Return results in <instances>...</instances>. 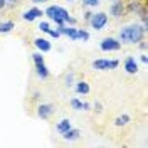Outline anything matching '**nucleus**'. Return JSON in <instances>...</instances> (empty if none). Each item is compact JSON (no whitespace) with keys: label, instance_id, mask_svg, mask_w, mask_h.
<instances>
[{"label":"nucleus","instance_id":"f257e3e1","mask_svg":"<svg viewBox=\"0 0 148 148\" xmlns=\"http://www.w3.org/2000/svg\"><path fill=\"white\" fill-rule=\"evenodd\" d=\"M147 32V27H141V25H128L120 32V39L121 42H128V44H136L140 42L143 36Z\"/></svg>","mask_w":148,"mask_h":148},{"label":"nucleus","instance_id":"f03ea898","mask_svg":"<svg viewBox=\"0 0 148 148\" xmlns=\"http://www.w3.org/2000/svg\"><path fill=\"white\" fill-rule=\"evenodd\" d=\"M46 15L51 20H54L57 25H62L64 22H69V24H74V18L69 15V12L59 5H51L46 9Z\"/></svg>","mask_w":148,"mask_h":148},{"label":"nucleus","instance_id":"7ed1b4c3","mask_svg":"<svg viewBox=\"0 0 148 148\" xmlns=\"http://www.w3.org/2000/svg\"><path fill=\"white\" fill-rule=\"evenodd\" d=\"M120 66V61H116V59H96L94 62H92V69H96V71H110V69H116Z\"/></svg>","mask_w":148,"mask_h":148},{"label":"nucleus","instance_id":"20e7f679","mask_svg":"<svg viewBox=\"0 0 148 148\" xmlns=\"http://www.w3.org/2000/svg\"><path fill=\"white\" fill-rule=\"evenodd\" d=\"M89 24H91L92 29H96V30H101L106 24H108V15L104 14V12H98V14H91V17H89Z\"/></svg>","mask_w":148,"mask_h":148},{"label":"nucleus","instance_id":"39448f33","mask_svg":"<svg viewBox=\"0 0 148 148\" xmlns=\"http://www.w3.org/2000/svg\"><path fill=\"white\" fill-rule=\"evenodd\" d=\"M99 47H101L103 51H120L121 49V42L118 40V39H113V37H106V39H103L101 44H99Z\"/></svg>","mask_w":148,"mask_h":148},{"label":"nucleus","instance_id":"423d86ee","mask_svg":"<svg viewBox=\"0 0 148 148\" xmlns=\"http://www.w3.org/2000/svg\"><path fill=\"white\" fill-rule=\"evenodd\" d=\"M52 113H54V106H52V104H40V106L37 108V116L42 118V120L51 118Z\"/></svg>","mask_w":148,"mask_h":148},{"label":"nucleus","instance_id":"0eeeda50","mask_svg":"<svg viewBox=\"0 0 148 148\" xmlns=\"http://www.w3.org/2000/svg\"><path fill=\"white\" fill-rule=\"evenodd\" d=\"M123 12H125V3H123V0H114L110 7V14L113 17H121Z\"/></svg>","mask_w":148,"mask_h":148},{"label":"nucleus","instance_id":"6e6552de","mask_svg":"<svg viewBox=\"0 0 148 148\" xmlns=\"http://www.w3.org/2000/svg\"><path fill=\"white\" fill-rule=\"evenodd\" d=\"M34 46H36L39 51H42V52H49V51H51V42H49L47 39H42V37H37L36 40H34Z\"/></svg>","mask_w":148,"mask_h":148},{"label":"nucleus","instance_id":"1a4fd4ad","mask_svg":"<svg viewBox=\"0 0 148 148\" xmlns=\"http://www.w3.org/2000/svg\"><path fill=\"white\" fill-rule=\"evenodd\" d=\"M24 20H29V22H32V20H36V18H39V17H42V10H39V9H29L24 15Z\"/></svg>","mask_w":148,"mask_h":148},{"label":"nucleus","instance_id":"9d476101","mask_svg":"<svg viewBox=\"0 0 148 148\" xmlns=\"http://www.w3.org/2000/svg\"><path fill=\"white\" fill-rule=\"evenodd\" d=\"M125 69H126V73L128 74H135L138 71V64H136V59L135 57H126V61H125Z\"/></svg>","mask_w":148,"mask_h":148},{"label":"nucleus","instance_id":"9b49d317","mask_svg":"<svg viewBox=\"0 0 148 148\" xmlns=\"http://www.w3.org/2000/svg\"><path fill=\"white\" fill-rule=\"evenodd\" d=\"M79 135H81V133H79V130H74L73 126H71L67 131H64V133H62V138L67 140V141H74V140L79 138Z\"/></svg>","mask_w":148,"mask_h":148},{"label":"nucleus","instance_id":"f8f14e48","mask_svg":"<svg viewBox=\"0 0 148 148\" xmlns=\"http://www.w3.org/2000/svg\"><path fill=\"white\" fill-rule=\"evenodd\" d=\"M36 71H37V76L42 77V79H47L49 77V69L46 67V64H36Z\"/></svg>","mask_w":148,"mask_h":148},{"label":"nucleus","instance_id":"ddd939ff","mask_svg":"<svg viewBox=\"0 0 148 148\" xmlns=\"http://www.w3.org/2000/svg\"><path fill=\"white\" fill-rule=\"evenodd\" d=\"M69 128H71V121H69V120H62V121H59V123H57V126H56V130H57V131H59L61 135H62L64 131H67Z\"/></svg>","mask_w":148,"mask_h":148},{"label":"nucleus","instance_id":"4468645a","mask_svg":"<svg viewBox=\"0 0 148 148\" xmlns=\"http://www.w3.org/2000/svg\"><path fill=\"white\" fill-rule=\"evenodd\" d=\"M14 27H15V25H14V22H12V20L2 22V24H0V34H9Z\"/></svg>","mask_w":148,"mask_h":148},{"label":"nucleus","instance_id":"2eb2a0df","mask_svg":"<svg viewBox=\"0 0 148 148\" xmlns=\"http://www.w3.org/2000/svg\"><path fill=\"white\" fill-rule=\"evenodd\" d=\"M76 91L81 92V94H88L89 92V84L84 83V81H79V83L76 84Z\"/></svg>","mask_w":148,"mask_h":148},{"label":"nucleus","instance_id":"dca6fc26","mask_svg":"<svg viewBox=\"0 0 148 148\" xmlns=\"http://www.w3.org/2000/svg\"><path fill=\"white\" fill-rule=\"evenodd\" d=\"M114 123H116V126H123V125L130 123V116L128 114H121V116H118V118L114 120Z\"/></svg>","mask_w":148,"mask_h":148},{"label":"nucleus","instance_id":"f3484780","mask_svg":"<svg viewBox=\"0 0 148 148\" xmlns=\"http://www.w3.org/2000/svg\"><path fill=\"white\" fill-rule=\"evenodd\" d=\"M71 106H73L74 110L81 111V110H83V101H79L77 98H73V99H71Z\"/></svg>","mask_w":148,"mask_h":148},{"label":"nucleus","instance_id":"a211bd4d","mask_svg":"<svg viewBox=\"0 0 148 148\" xmlns=\"http://www.w3.org/2000/svg\"><path fill=\"white\" fill-rule=\"evenodd\" d=\"M32 59H34V62H36V64H42V62H44V56L40 54V52L32 54Z\"/></svg>","mask_w":148,"mask_h":148},{"label":"nucleus","instance_id":"6ab92c4d","mask_svg":"<svg viewBox=\"0 0 148 148\" xmlns=\"http://www.w3.org/2000/svg\"><path fill=\"white\" fill-rule=\"evenodd\" d=\"M77 39H83V40H88L89 39V34L83 30V29H77Z\"/></svg>","mask_w":148,"mask_h":148},{"label":"nucleus","instance_id":"aec40b11","mask_svg":"<svg viewBox=\"0 0 148 148\" xmlns=\"http://www.w3.org/2000/svg\"><path fill=\"white\" fill-rule=\"evenodd\" d=\"M84 5H88V7H96L98 3H99V0H83Z\"/></svg>","mask_w":148,"mask_h":148},{"label":"nucleus","instance_id":"412c9836","mask_svg":"<svg viewBox=\"0 0 148 148\" xmlns=\"http://www.w3.org/2000/svg\"><path fill=\"white\" fill-rule=\"evenodd\" d=\"M39 29H40L42 32H49V29H51V25H49V22H40V25H39Z\"/></svg>","mask_w":148,"mask_h":148},{"label":"nucleus","instance_id":"4be33fe9","mask_svg":"<svg viewBox=\"0 0 148 148\" xmlns=\"http://www.w3.org/2000/svg\"><path fill=\"white\" fill-rule=\"evenodd\" d=\"M49 36H52V37H56V39H59L61 37V32L59 30H52V29H49V32H47Z\"/></svg>","mask_w":148,"mask_h":148},{"label":"nucleus","instance_id":"5701e85b","mask_svg":"<svg viewBox=\"0 0 148 148\" xmlns=\"http://www.w3.org/2000/svg\"><path fill=\"white\" fill-rule=\"evenodd\" d=\"M73 79H74L73 74H67V77H66V84H67V86H71V84H73Z\"/></svg>","mask_w":148,"mask_h":148},{"label":"nucleus","instance_id":"b1692460","mask_svg":"<svg viewBox=\"0 0 148 148\" xmlns=\"http://www.w3.org/2000/svg\"><path fill=\"white\" fill-rule=\"evenodd\" d=\"M89 108H91V106H89V103H83V110L84 111H89Z\"/></svg>","mask_w":148,"mask_h":148},{"label":"nucleus","instance_id":"393cba45","mask_svg":"<svg viewBox=\"0 0 148 148\" xmlns=\"http://www.w3.org/2000/svg\"><path fill=\"white\" fill-rule=\"evenodd\" d=\"M141 62H145V64H147V62H148V57H147V56H145V54L141 56Z\"/></svg>","mask_w":148,"mask_h":148},{"label":"nucleus","instance_id":"a878e982","mask_svg":"<svg viewBox=\"0 0 148 148\" xmlns=\"http://www.w3.org/2000/svg\"><path fill=\"white\" fill-rule=\"evenodd\" d=\"M5 5H7V2H5V0H0V9H3Z\"/></svg>","mask_w":148,"mask_h":148},{"label":"nucleus","instance_id":"bb28decb","mask_svg":"<svg viewBox=\"0 0 148 148\" xmlns=\"http://www.w3.org/2000/svg\"><path fill=\"white\" fill-rule=\"evenodd\" d=\"M34 3H40V2H46V0H32Z\"/></svg>","mask_w":148,"mask_h":148},{"label":"nucleus","instance_id":"cd10ccee","mask_svg":"<svg viewBox=\"0 0 148 148\" xmlns=\"http://www.w3.org/2000/svg\"><path fill=\"white\" fill-rule=\"evenodd\" d=\"M10 2H14V3H15V2H17V0H10Z\"/></svg>","mask_w":148,"mask_h":148},{"label":"nucleus","instance_id":"c85d7f7f","mask_svg":"<svg viewBox=\"0 0 148 148\" xmlns=\"http://www.w3.org/2000/svg\"><path fill=\"white\" fill-rule=\"evenodd\" d=\"M67 2H74V0H67Z\"/></svg>","mask_w":148,"mask_h":148}]
</instances>
